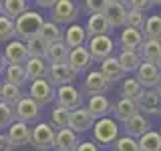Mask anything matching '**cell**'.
Wrapping results in <instances>:
<instances>
[{"label": "cell", "mask_w": 161, "mask_h": 151, "mask_svg": "<svg viewBox=\"0 0 161 151\" xmlns=\"http://www.w3.org/2000/svg\"><path fill=\"white\" fill-rule=\"evenodd\" d=\"M83 8L91 14H97V12H103V2H97V0H85L83 2Z\"/></svg>", "instance_id": "cell-43"}, {"label": "cell", "mask_w": 161, "mask_h": 151, "mask_svg": "<svg viewBox=\"0 0 161 151\" xmlns=\"http://www.w3.org/2000/svg\"><path fill=\"white\" fill-rule=\"evenodd\" d=\"M121 93H123V99H129V101H137L143 97L145 89L139 85V81L135 77H127L123 81V89H121Z\"/></svg>", "instance_id": "cell-33"}, {"label": "cell", "mask_w": 161, "mask_h": 151, "mask_svg": "<svg viewBox=\"0 0 161 151\" xmlns=\"http://www.w3.org/2000/svg\"><path fill=\"white\" fill-rule=\"evenodd\" d=\"M16 38V28H14V20L6 18L4 14H0V42L4 40H14Z\"/></svg>", "instance_id": "cell-39"}, {"label": "cell", "mask_w": 161, "mask_h": 151, "mask_svg": "<svg viewBox=\"0 0 161 151\" xmlns=\"http://www.w3.org/2000/svg\"><path fill=\"white\" fill-rule=\"evenodd\" d=\"M54 95H57V89L48 83V79H40L30 83L28 89V97L38 105V107H44V105H50L54 101Z\"/></svg>", "instance_id": "cell-6"}, {"label": "cell", "mask_w": 161, "mask_h": 151, "mask_svg": "<svg viewBox=\"0 0 161 151\" xmlns=\"http://www.w3.org/2000/svg\"><path fill=\"white\" fill-rule=\"evenodd\" d=\"M57 131L50 127L48 123H38L36 127L30 131V145L36 151H48L54 147Z\"/></svg>", "instance_id": "cell-4"}, {"label": "cell", "mask_w": 161, "mask_h": 151, "mask_svg": "<svg viewBox=\"0 0 161 151\" xmlns=\"http://www.w3.org/2000/svg\"><path fill=\"white\" fill-rule=\"evenodd\" d=\"M123 129H125V133H127V137H133V139L145 135L147 131H151L149 129V119L145 117V115H141V113H137L135 117H131V119L125 121Z\"/></svg>", "instance_id": "cell-20"}, {"label": "cell", "mask_w": 161, "mask_h": 151, "mask_svg": "<svg viewBox=\"0 0 161 151\" xmlns=\"http://www.w3.org/2000/svg\"><path fill=\"white\" fill-rule=\"evenodd\" d=\"M139 149L141 151H161V133L157 131H147L139 137Z\"/></svg>", "instance_id": "cell-37"}, {"label": "cell", "mask_w": 161, "mask_h": 151, "mask_svg": "<svg viewBox=\"0 0 161 151\" xmlns=\"http://www.w3.org/2000/svg\"><path fill=\"white\" fill-rule=\"evenodd\" d=\"M6 60H4V54H0V75H4V70H6Z\"/></svg>", "instance_id": "cell-48"}, {"label": "cell", "mask_w": 161, "mask_h": 151, "mask_svg": "<svg viewBox=\"0 0 161 151\" xmlns=\"http://www.w3.org/2000/svg\"><path fill=\"white\" fill-rule=\"evenodd\" d=\"M4 83H10L14 87L22 89L24 85L28 83V77H26V70L24 67H14V64H8L6 70H4Z\"/></svg>", "instance_id": "cell-32"}, {"label": "cell", "mask_w": 161, "mask_h": 151, "mask_svg": "<svg viewBox=\"0 0 161 151\" xmlns=\"http://www.w3.org/2000/svg\"><path fill=\"white\" fill-rule=\"evenodd\" d=\"M69 47L64 42H54L48 47V53H47V59L48 64H63V63H69Z\"/></svg>", "instance_id": "cell-31"}, {"label": "cell", "mask_w": 161, "mask_h": 151, "mask_svg": "<svg viewBox=\"0 0 161 151\" xmlns=\"http://www.w3.org/2000/svg\"><path fill=\"white\" fill-rule=\"evenodd\" d=\"M159 70H161V63H159Z\"/></svg>", "instance_id": "cell-51"}, {"label": "cell", "mask_w": 161, "mask_h": 151, "mask_svg": "<svg viewBox=\"0 0 161 151\" xmlns=\"http://www.w3.org/2000/svg\"><path fill=\"white\" fill-rule=\"evenodd\" d=\"M42 24H44V18L40 16V12H36V10H28V12H24L20 18L14 20V28H16L18 40H24V42H26L28 38L36 36Z\"/></svg>", "instance_id": "cell-1"}, {"label": "cell", "mask_w": 161, "mask_h": 151, "mask_svg": "<svg viewBox=\"0 0 161 151\" xmlns=\"http://www.w3.org/2000/svg\"><path fill=\"white\" fill-rule=\"evenodd\" d=\"M87 40H89V34H87V30H85V26H80V24H70V26L64 30V40L63 42L69 47V50L85 47Z\"/></svg>", "instance_id": "cell-19"}, {"label": "cell", "mask_w": 161, "mask_h": 151, "mask_svg": "<svg viewBox=\"0 0 161 151\" xmlns=\"http://www.w3.org/2000/svg\"><path fill=\"white\" fill-rule=\"evenodd\" d=\"M127 6H131V10H137V12H143L151 6L149 0H131V2H125Z\"/></svg>", "instance_id": "cell-44"}, {"label": "cell", "mask_w": 161, "mask_h": 151, "mask_svg": "<svg viewBox=\"0 0 161 151\" xmlns=\"http://www.w3.org/2000/svg\"><path fill=\"white\" fill-rule=\"evenodd\" d=\"M26 48H28V57L30 59H47V53H48V44L44 42L42 38L38 36H32L26 40Z\"/></svg>", "instance_id": "cell-35"}, {"label": "cell", "mask_w": 161, "mask_h": 151, "mask_svg": "<svg viewBox=\"0 0 161 151\" xmlns=\"http://www.w3.org/2000/svg\"><path fill=\"white\" fill-rule=\"evenodd\" d=\"M28 10H30V2H26V0H4L2 2V14L10 20L20 18Z\"/></svg>", "instance_id": "cell-29"}, {"label": "cell", "mask_w": 161, "mask_h": 151, "mask_svg": "<svg viewBox=\"0 0 161 151\" xmlns=\"http://www.w3.org/2000/svg\"><path fill=\"white\" fill-rule=\"evenodd\" d=\"M69 119H70V111L57 107V109H53V113H50L48 125H50L54 131H63V129L69 127Z\"/></svg>", "instance_id": "cell-38"}, {"label": "cell", "mask_w": 161, "mask_h": 151, "mask_svg": "<svg viewBox=\"0 0 161 151\" xmlns=\"http://www.w3.org/2000/svg\"><path fill=\"white\" fill-rule=\"evenodd\" d=\"M47 77H48V83L54 89H58V87H64V85H73L77 73L69 67V63H63V64H50Z\"/></svg>", "instance_id": "cell-10"}, {"label": "cell", "mask_w": 161, "mask_h": 151, "mask_svg": "<svg viewBox=\"0 0 161 151\" xmlns=\"http://www.w3.org/2000/svg\"><path fill=\"white\" fill-rule=\"evenodd\" d=\"M121 69H123V73H137L139 67H141V57L139 53H135V50H121V54L117 57Z\"/></svg>", "instance_id": "cell-30"}, {"label": "cell", "mask_w": 161, "mask_h": 151, "mask_svg": "<svg viewBox=\"0 0 161 151\" xmlns=\"http://www.w3.org/2000/svg\"><path fill=\"white\" fill-rule=\"evenodd\" d=\"M54 101L60 109H67V111H75L83 105V95L77 87L73 85H64V87L57 89V95H54Z\"/></svg>", "instance_id": "cell-7"}, {"label": "cell", "mask_w": 161, "mask_h": 151, "mask_svg": "<svg viewBox=\"0 0 161 151\" xmlns=\"http://www.w3.org/2000/svg\"><path fill=\"white\" fill-rule=\"evenodd\" d=\"M79 145V137L73 129H63L57 131V139H54V147L57 151H75Z\"/></svg>", "instance_id": "cell-28"}, {"label": "cell", "mask_w": 161, "mask_h": 151, "mask_svg": "<svg viewBox=\"0 0 161 151\" xmlns=\"http://www.w3.org/2000/svg\"><path fill=\"white\" fill-rule=\"evenodd\" d=\"M14 149V145L10 143V139H8V135H4V133H0V151H12Z\"/></svg>", "instance_id": "cell-46"}, {"label": "cell", "mask_w": 161, "mask_h": 151, "mask_svg": "<svg viewBox=\"0 0 161 151\" xmlns=\"http://www.w3.org/2000/svg\"><path fill=\"white\" fill-rule=\"evenodd\" d=\"M14 121H16V117H14V107L12 105H6V103H0V131L8 129Z\"/></svg>", "instance_id": "cell-40"}, {"label": "cell", "mask_w": 161, "mask_h": 151, "mask_svg": "<svg viewBox=\"0 0 161 151\" xmlns=\"http://www.w3.org/2000/svg\"><path fill=\"white\" fill-rule=\"evenodd\" d=\"M97 121L93 119V115L87 111V107H79L75 111H70V119H69V129H73L75 133H85V131L93 129Z\"/></svg>", "instance_id": "cell-12"}, {"label": "cell", "mask_w": 161, "mask_h": 151, "mask_svg": "<svg viewBox=\"0 0 161 151\" xmlns=\"http://www.w3.org/2000/svg\"><path fill=\"white\" fill-rule=\"evenodd\" d=\"M155 91H157L159 97H161V79H159V83H157V87H155Z\"/></svg>", "instance_id": "cell-49"}, {"label": "cell", "mask_w": 161, "mask_h": 151, "mask_svg": "<svg viewBox=\"0 0 161 151\" xmlns=\"http://www.w3.org/2000/svg\"><path fill=\"white\" fill-rule=\"evenodd\" d=\"M75 151H99V147L95 145V141H80Z\"/></svg>", "instance_id": "cell-45"}, {"label": "cell", "mask_w": 161, "mask_h": 151, "mask_svg": "<svg viewBox=\"0 0 161 151\" xmlns=\"http://www.w3.org/2000/svg\"><path fill=\"white\" fill-rule=\"evenodd\" d=\"M87 48H89L93 60L103 63V60H107L113 54L115 44H113V38L111 36H91L89 42H87Z\"/></svg>", "instance_id": "cell-9"}, {"label": "cell", "mask_w": 161, "mask_h": 151, "mask_svg": "<svg viewBox=\"0 0 161 151\" xmlns=\"http://www.w3.org/2000/svg\"><path fill=\"white\" fill-rule=\"evenodd\" d=\"M22 97H24L22 89L14 87V85H10V83H2V85H0V103H6V105H12V107H14Z\"/></svg>", "instance_id": "cell-34"}, {"label": "cell", "mask_w": 161, "mask_h": 151, "mask_svg": "<svg viewBox=\"0 0 161 151\" xmlns=\"http://www.w3.org/2000/svg\"><path fill=\"white\" fill-rule=\"evenodd\" d=\"M139 111L141 115H159L161 113V97L157 91H145L139 99Z\"/></svg>", "instance_id": "cell-21"}, {"label": "cell", "mask_w": 161, "mask_h": 151, "mask_svg": "<svg viewBox=\"0 0 161 151\" xmlns=\"http://www.w3.org/2000/svg\"><path fill=\"white\" fill-rule=\"evenodd\" d=\"M30 129L26 123H20V121H14L12 125L8 127V139L14 147H22V145H28L30 143Z\"/></svg>", "instance_id": "cell-18"}, {"label": "cell", "mask_w": 161, "mask_h": 151, "mask_svg": "<svg viewBox=\"0 0 161 151\" xmlns=\"http://www.w3.org/2000/svg\"><path fill=\"white\" fill-rule=\"evenodd\" d=\"M101 75H103L105 79H107V83L109 85H113V83H117L119 79H123V69H121V64H119V60L117 57H109L107 60H103L101 63Z\"/></svg>", "instance_id": "cell-26"}, {"label": "cell", "mask_w": 161, "mask_h": 151, "mask_svg": "<svg viewBox=\"0 0 161 151\" xmlns=\"http://www.w3.org/2000/svg\"><path fill=\"white\" fill-rule=\"evenodd\" d=\"M113 151H141L137 139L133 137H119L117 143L113 145Z\"/></svg>", "instance_id": "cell-41"}, {"label": "cell", "mask_w": 161, "mask_h": 151, "mask_svg": "<svg viewBox=\"0 0 161 151\" xmlns=\"http://www.w3.org/2000/svg\"><path fill=\"white\" fill-rule=\"evenodd\" d=\"M113 113H115V117H117L119 121H127L131 117H135L137 113H141L139 111V103L137 101H129V99H123L121 97L117 103L113 105Z\"/></svg>", "instance_id": "cell-24"}, {"label": "cell", "mask_w": 161, "mask_h": 151, "mask_svg": "<svg viewBox=\"0 0 161 151\" xmlns=\"http://www.w3.org/2000/svg\"><path fill=\"white\" fill-rule=\"evenodd\" d=\"M0 14H2V0H0Z\"/></svg>", "instance_id": "cell-50"}, {"label": "cell", "mask_w": 161, "mask_h": 151, "mask_svg": "<svg viewBox=\"0 0 161 151\" xmlns=\"http://www.w3.org/2000/svg\"><path fill=\"white\" fill-rule=\"evenodd\" d=\"M137 53H139V57H141L143 63H151V64H157L159 67V63H161V42L145 38Z\"/></svg>", "instance_id": "cell-23"}, {"label": "cell", "mask_w": 161, "mask_h": 151, "mask_svg": "<svg viewBox=\"0 0 161 151\" xmlns=\"http://www.w3.org/2000/svg\"><path fill=\"white\" fill-rule=\"evenodd\" d=\"M139 81V85L143 89H149L153 91L155 87H157L159 79H161V70L157 64H151V63H141V67L137 70V77H135Z\"/></svg>", "instance_id": "cell-14"}, {"label": "cell", "mask_w": 161, "mask_h": 151, "mask_svg": "<svg viewBox=\"0 0 161 151\" xmlns=\"http://www.w3.org/2000/svg\"><path fill=\"white\" fill-rule=\"evenodd\" d=\"M95 60L91 57L89 48L87 47H79V48H73L69 53V67L75 70V73H85V70L91 69Z\"/></svg>", "instance_id": "cell-16"}, {"label": "cell", "mask_w": 161, "mask_h": 151, "mask_svg": "<svg viewBox=\"0 0 161 151\" xmlns=\"http://www.w3.org/2000/svg\"><path fill=\"white\" fill-rule=\"evenodd\" d=\"M24 70H26L28 81H30V83H34V81L47 79L48 64H47V60H42V59H28L26 64H24Z\"/></svg>", "instance_id": "cell-27"}, {"label": "cell", "mask_w": 161, "mask_h": 151, "mask_svg": "<svg viewBox=\"0 0 161 151\" xmlns=\"http://www.w3.org/2000/svg\"><path fill=\"white\" fill-rule=\"evenodd\" d=\"M85 30H87L89 38L91 36H111L113 26H111V22L105 18L103 12H97V14H91V16H89Z\"/></svg>", "instance_id": "cell-15"}, {"label": "cell", "mask_w": 161, "mask_h": 151, "mask_svg": "<svg viewBox=\"0 0 161 151\" xmlns=\"http://www.w3.org/2000/svg\"><path fill=\"white\" fill-rule=\"evenodd\" d=\"M127 26L137 28V30L143 32V28H145V14L143 12H137V10H129V14H127Z\"/></svg>", "instance_id": "cell-42"}, {"label": "cell", "mask_w": 161, "mask_h": 151, "mask_svg": "<svg viewBox=\"0 0 161 151\" xmlns=\"http://www.w3.org/2000/svg\"><path fill=\"white\" fill-rule=\"evenodd\" d=\"M143 36L147 40H157L161 42V16L153 14L145 20V28H143Z\"/></svg>", "instance_id": "cell-36"}, {"label": "cell", "mask_w": 161, "mask_h": 151, "mask_svg": "<svg viewBox=\"0 0 161 151\" xmlns=\"http://www.w3.org/2000/svg\"><path fill=\"white\" fill-rule=\"evenodd\" d=\"M79 4L73 2V0H57L54 6L50 8V20L54 24H73L75 20L79 18Z\"/></svg>", "instance_id": "cell-3"}, {"label": "cell", "mask_w": 161, "mask_h": 151, "mask_svg": "<svg viewBox=\"0 0 161 151\" xmlns=\"http://www.w3.org/2000/svg\"><path fill=\"white\" fill-rule=\"evenodd\" d=\"M87 111L93 115L95 121H99V119H105L111 111H113V105H111V101L105 97V95H99V97H91L89 99Z\"/></svg>", "instance_id": "cell-22"}, {"label": "cell", "mask_w": 161, "mask_h": 151, "mask_svg": "<svg viewBox=\"0 0 161 151\" xmlns=\"http://www.w3.org/2000/svg\"><path fill=\"white\" fill-rule=\"evenodd\" d=\"M38 113H40V107L28 97V95H24V97L14 105V117H16V121H20V123L28 125L30 121L38 119Z\"/></svg>", "instance_id": "cell-11"}, {"label": "cell", "mask_w": 161, "mask_h": 151, "mask_svg": "<svg viewBox=\"0 0 161 151\" xmlns=\"http://www.w3.org/2000/svg\"><path fill=\"white\" fill-rule=\"evenodd\" d=\"M38 6H48V8H53L54 6V0H38Z\"/></svg>", "instance_id": "cell-47"}, {"label": "cell", "mask_w": 161, "mask_h": 151, "mask_svg": "<svg viewBox=\"0 0 161 151\" xmlns=\"http://www.w3.org/2000/svg\"><path fill=\"white\" fill-rule=\"evenodd\" d=\"M38 36L50 47V44H54V42H63V40H64V32H63V28H60L58 24L53 22V20H44V24L38 30Z\"/></svg>", "instance_id": "cell-25"}, {"label": "cell", "mask_w": 161, "mask_h": 151, "mask_svg": "<svg viewBox=\"0 0 161 151\" xmlns=\"http://www.w3.org/2000/svg\"><path fill=\"white\" fill-rule=\"evenodd\" d=\"M143 32L137 28H131V26H125L123 30H121V34H119V42H121V48L123 50H137L141 48V44H143Z\"/></svg>", "instance_id": "cell-17"}, {"label": "cell", "mask_w": 161, "mask_h": 151, "mask_svg": "<svg viewBox=\"0 0 161 151\" xmlns=\"http://www.w3.org/2000/svg\"><path fill=\"white\" fill-rule=\"evenodd\" d=\"M93 139H95V145H101V147L115 145L119 139V125L111 117L99 119L93 127Z\"/></svg>", "instance_id": "cell-2"}, {"label": "cell", "mask_w": 161, "mask_h": 151, "mask_svg": "<svg viewBox=\"0 0 161 151\" xmlns=\"http://www.w3.org/2000/svg\"><path fill=\"white\" fill-rule=\"evenodd\" d=\"M103 14L105 18L111 22V26L117 28V26H127V14H129V8L125 2L121 0H105L103 2Z\"/></svg>", "instance_id": "cell-5"}, {"label": "cell", "mask_w": 161, "mask_h": 151, "mask_svg": "<svg viewBox=\"0 0 161 151\" xmlns=\"http://www.w3.org/2000/svg\"><path fill=\"white\" fill-rule=\"evenodd\" d=\"M4 60H6V64H14V67H24L26 64V60L30 59L28 57V48H26V42L24 40H10L6 44V48H4Z\"/></svg>", "instance_id": "cell-8"}, {"label": "cell", "mask_w": 161, "mask_h": 151, "mask_svg": "<svg viewBox=\"0 0 161 151\" xmlns=\"http://www.w3.org/2000/svg\"><path fill=\"white\" fill-rule=\"evenodd\" d=\"M109 87L111 85L107 83V79L101 75V70H91L87 75V79H85V83H83V89H85V93L89 95V99L105 95L109 91Z\"/></svg>", "instance_id": "cell-13"}]
</instances>
